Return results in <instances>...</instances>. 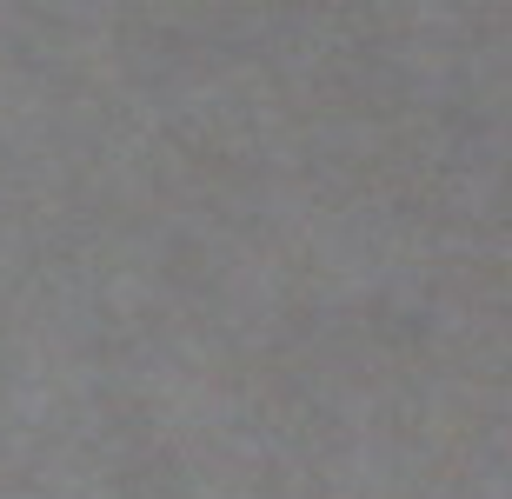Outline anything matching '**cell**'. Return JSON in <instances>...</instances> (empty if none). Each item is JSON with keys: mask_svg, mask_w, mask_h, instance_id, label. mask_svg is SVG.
<instances>
[]
</instances>
